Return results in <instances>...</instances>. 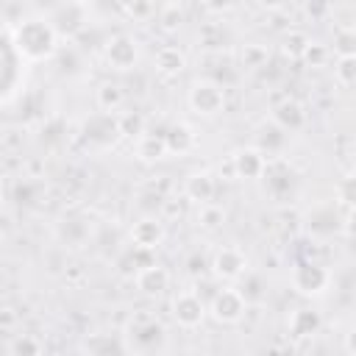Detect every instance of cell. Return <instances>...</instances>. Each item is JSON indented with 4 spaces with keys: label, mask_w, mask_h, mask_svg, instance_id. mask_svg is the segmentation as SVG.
Listing matches in <instances>:
<instances>
[{
    "label": "cell",
    "mask_w": 356,
    "mask_h": 356,
    "mask_svg": "<svg viewBox=\"0 0 356 356\" xmlns=\"http://www.w3.org/2000/svg\"><path fill=\"white\" fill-rule=\"evenodd\" d=\"M267 58H270L267 47H264V44H256V42H250V44H245V47L239 50V64H242L245 70H259V67L267 64Z\"/></svg>",
    "instance_id": "ffe728a7"
},
{
    "label": "cell",
    "mask_w": 356,
    "mask_h": 356,
    "mask_svg": "<svg viewBox=\"0 0 356 356\" xmlns=\"http://www.w3.org/2000/svg\"><path fill=\"white\" fill-rule=\"evenodd\" d=\"M273 120L275 125H281L284 131H300L306 125V111L298 100H281L275 108H273Z\"/></svg>",
    "instance_id": "8fae6325"
},
{
    "label": "cell",
    "mask_w": 356,
    "mask_h": 356,
    "mask_svg": "<svg viewBox=\"0 0 356 356\" xmlns=\"http://www.w3.org/2000/svg\"><path fill=\"white\" fill-rule=\"evenodd\" d=\"M303 61H306L309 67H323V64L328 61V47H325L323 42H312V44L306 47V53H303Z\"/></svg>",
    "instance_id": "83f0119b"
},
{
    "label": "cell",
    "mask_w": 356,
    "mask_h": 356,
    "mask_svg": "<svg viewBox=\"0 0 356 356\" xmlns=\"http://www.w3.org/2000/svg\"><path fill=\"white\" fill-rule=\"evenodd\" d=\"M172 317L178 320V325L184 328H197L206 317V303L200 295L195 292H178L172 300Z\"/></svg>",
    "instance_id": "5b68a950"
},
{
    "label": "cell",
    "mask_w": 356,
    "mask_h": 356,
    "mask_svg": "<svg viewBox=\"0 0 356 356\" xmlns=\"http://www.w3.org/2000/svg\"><path fill=\"white\" fill-rule=\"evenodd\" d=\"M345 348H348L350 353H356V325H353V328H350V334L345 337Z\"/></svg>",
    "instance_id": "74e56055"
},
{
    "label": "cell",
    "mask_w": 356,
    "mask_h": 356,
    "mask_svg": "<svg viewBox=\"0 0 356 356\" xmlns=\"http://www.w3.org/2000/svg\"><path fill=\"white\" fill-rule=\"evenodd\" d=\"M292 284L303 295H317V292H323L331 284V273L323 264H317V261H306V264H298L295 267Z\"/></svg>",
    "instance_id": "277c9868"
},
{
    "label": "cell",
    "mask_w": 356,
    "mask_h": 356,
    "mask_svg": "<svg viewBox=\"0 0 356 356\" xmlns=\"http://www.w3.org/2000/svg\"><path fill=\"white\" fill-rule=\"evenodd\" d=\"M136 286L145 292V295H161L167 286H170V273L159 264H150V267H142L136 273Z\"/></svg>",
    "instance_id": "4fadbf2b"
},
{
    "label": "cell",
    "mask_w": 356,
    "mask_h": 356,
    "mask_svg": "<svg viewBox=\"0 0 356 356\" xmlns=\"http://www.w3.org/2000/svg\"><path fill=\"white\" fill-rule=\"evenodd\" d=\"M189 106L203 117H214L225 106V92L214 81H195L189 89Z\"/></svg>",
    "instance_id": "7a4b0ae2"
},
{
    "label": "cell",
    "mask_w": 356,
    "mask_h": 356,
    "mask_svg": "<svg viewBox=\"0 0 356 356\" xmlns=\"http://www.w3.org/2000/svg\"><path fill=\"white\" fill-rule=\"evenodd\" d=\"M214 189H217V184H214V178L209 172H192L186 178V184H184V195L189 200H197V203H211Z\"/></svg>",
    "instance_id": "5bb4252c"
},
{
    "label": "cell",
    "mask_w": 356,
    "mask_h": 356,
    "mask_svg": "<svg viewBox=\"0 0 356 356\" xmlns=\"http://www.w3.org/2000/svg\"><path fill=\"white\" fill-rule=\"evenodd\" d=\"M128 11L136 19H147L153 14V0H128Z\"/></svg>",
    "instance_id": "f546056e"
},
{
    "label": "cell",
    "mask_w": 356,
    "mask_h": 356,
    "mask_svg": "<svg viewBox=\"0 0 356 356\" xmlns=\"http://www.w3.org/2000/svg\"><path fill=\"white\" fill-rule=\"evenodd\" d=\"M334 72H337V81L339 83H345V86L356 83V56H339Z\"/></svg>",
    "instance_id": "484cf974"
},
{
    "label": "cell",
    "mask_w": 356,
    "mask_h": 356,
    "mask_svg": "<svg viewBox=\"0 0 356 356\" xmlns=\"http://www.w3.org/2000/svg\"><path fill=\"white\" fill-rule=\"evenodd\" d=\"M334 50L339 56H356V28L342 25L334 31Z\"/></svg>",
    "instance_id": "7402d4cb"
},
{
    "label": "cell",
    "mask_w": 356,
    "mask_h": 356,
    "mask_svg": "<svg viewBox=\"0 0 356 356\" xmlns=\"http://www.w3.org/2000/svg\"><path fill=\"white\" fill-rule=\"evenodd\" d=\"M136 153H139V159H145V161H156V159L167 156L170 150H167L164 134H142V136H139V145H136Z\"/></svg>",
    "instance_id": "e0dca14e"
},
{
    "label": "cell",
    "mask_w": 356,
    "mask_h": 356,
    "mask_svg": "<svg viewBox=\"0 0 356 356\" xmlns=\"http://www.w3.org/2000/svg\"><path fill=\"white\" fill-rule=\"evenodd\" d=\"M53 19H56V31H61V33H78V31H83V25H86V17H83V8L78 6V3H70V0H64L58 8H56V14H53Z\"/></svg>",
    "instance_id": "30bf717a"
},
{
    "label": "cell",
    "mask_w": 356,
    "mask_h": 356,
    "mask_svg": "<svg viewBox=\"0 0 356 356\" xmlns=\"http://www.w3.org/2000/svg\"><path fill=\"white\" fill-rule=\"evenodd\" d=\"M122 103H125V92H122V86L120 83H100V89H97V106L103 108V111H117V108H122Z\"/></svg>",
    "instance_id": "ac0fdd59"
},
{
    "label": "cell",
    "mask_w": 356,
    "mask_h": 356,
    "mask_svg": "<svg viewBox=\"0 0 356 356\" xmlns=\"http://www.w3.org/2000/svg\"><path fill=\"white\" fill-rule=\"evenodd\" d=\"M231 3H234V0H203V6H206L209 11H225Z\"/></svg>",
    "instance_id": "836d02e7"
},
{
    "label": "cell",
    "mask_w": 356,
    "mask_h": 356,
    "mask_svg": "<svg viewBox=\"0 0 356 356\" xmlns=\"http://www.w3.org/2000/svg\"><path fill=\"white\" fill-rule=\"evenodd\" d=\"M261 8H267V11H278L281 6H284V0H256Z\"/></svg>",
    "instance_id": "8d00e7d4"
},
{
    "label": "cell",
    "mask_w": 356,
    "mask_h": 356,
    "mask_svg": "<svg viewBox=\"0 0 356 356\" xmlns=\"http://www.w3.org/2000/svg\"><path fill=\"white\" fill-rule=\"evenodd\" d=\"M117 128H120V136H142L145 134V117L142 114H131V111H125L120 120H117Z\"/></svg>",
    "instance_id": "cb8c5ba5"
},
{
    "label": "cell",
    "mask_w": 356,
    "mask_h": 356,
    "mask_svg": "<svg viewBox=\"0 0 356 356\" xmlns=\"http://www.w3.org/2000/svg\"><path fill=\"white\" fill-rule=\"evenodd\" d=\"M161 217H164V220H175V217H181V200H175V197L161 200Z\"/></svg>",
    "instance_id": "1f68e13d"
},
{
    "label": "cell",
    "mask_w": 356,
    "mask_h": 356,
    "mask_svg": "<svg viewBox=\"0 0 356 356\" xmlns=\"http://www.w3.org/2000/svg\"><path fill=\"white\" fill-rule=\"evenodd\" d=\"M328 0H309L306 3V11H309V17L312 19H323V17H328Z\"/></svg>",
    "instance_id": "4dcf8cb0"
},
{
    "label": "cell",
    "mask_w": 356,
    "mask_h": 356,
    "mask_svg": "<svg viewBox=\"0 0 356 356\" xmlns=\"http://www.w3.org/2000/svg\"><path fill=\"white\" fill-rule=\"evenodd\" d=\"M164 139H167V150L178 153V156H184V153H189L195 147V134H192V128L186 122H172L167 128Z\"/></svg>",
    "instance_id": "9a60e30c"
},
{
    "label": "cell",
    "mask_w": 356,
    "mask_h": 356,
    "mask_svg": "<svg viewBox=\"0 0 356 356\" xmlns=\"http://www.w3.org/2000/svg\"><path fill=\"white\" fill-rule=\"evenodd\" d=\"M17 47L28 58H47L56 50V28L44 19H28L14 31Z\"/></svg>",
    "instance_id": "6da1fadb"
},
{
    "label": "cell",
    "mask_w": 356,
    "mask_h": 356,
    "mask_svg": "<svg viewBox=\"0 0 356 356\" xmlns=\"http://www.w3.org/2000/svg\"><path fill=\"white\" fill-rule=\"evenodd\" d=\"M339 200L342 203H348V206H353L356 209V175H348L342 184H339Z\"/></svg>",
    "instance_id": "f1b7e54d"
},
{
    "label": "cell",
    "mask_w": 356,
    "mask_h": 356,
    "mask_svg": "<svg viewBox=\"0 0 356 356\" xmlns=\"http://www.w3.org/2000/svg\"><path fill=\"white\" fill-rule=\"evenodd\" d=\"M239 292L245 295L248 303H259L264 298V281H261V275H248L245 284L239 286Z\"/></svg>",
    "instance_id": "4316f807"
},
{
    "label": "cell",
    "mask_w": 356,
    "mask_h": 356,
    "mask_svg": "<svg viewBox=\"0 0 356 356\" xmlns=\"http://www.w3.org/2000/svg\"><path fill=\"white\" fill-rule=\"evenodd\" d=\"M211 273L217 278H222V281L239 278L245 273V256H242V250L239 248H231V245L228 248H220L214 253V259H211Z\"/></svg>",
    "instance_id": "8992f818"
},
{
    "label": "cell",
    "mask_w": 356,
    "mask_h": 356,
    "mask_svg": "<svg viewBox=\"0 0 356 356\" xmlns=\"http://www.w3.org/2000/svg\"><path fill=\"white\" fill-rule=\"evenodd\" d=\"M256 145H259V150L264 153H275V150H281V145H284V128L281 125H261L259 128V134H256Z\"/></svg>",
    "instance_id": "d6986e66"
},
{
    "label": "cell",
    "mask_w": 356,
    "mask_h": 356,
    "mask_svg": "<svg viewBox=\"0 0 356 356\" xmlns=\"http://www.w3.org/2000/svg\"><path fill=\"white\" fill-rule=\"evenodd\" d=\"M22 350H28V353H39V350H42V345H39V342H33V339H28V337H22V339H17V342H14V353H22Z\"/></svg>",
    "instance_id": "d6a6232c"
},
{
    "label": "cell",
    "mask_w": 356,
    "mask_h": 356,
    "mask_svg": "<svg viewBox=\"0 0 356 356\" xmlns=\"http://www.w3.org/2000/svg\"><path fill=\"white\" fill-rule=\"evenodd\" d=\"M131 239H134V245H139V248H153V250H156V245H161V239H164V225H161V220H156V217H142V220H136L134 228H131Z\"/></svg>",
    "instance_id": "9c48e42d"
},
{
    "label": "cell",
    "mask_w": 356,
    "mask_h": 356,
    "mask_svg": "<svg viewBox=\"0 0 356 356\" xmlns=\"http://www.w3.org/2000/svg\"><path fill=\"white\" fill-rule=\"evenodd\" d=\"M245 295L234 286H225V289H217L211 295V303H209V312L217 323H236L242 314H245Z\"/></svg>",
    "instance_id": "3957f363"
},
{
    "label": "cell",
    "mask_w": 356,
    "mask_h": 356,
    "mask_svg": "<svg viewBox=\"0 0 356 356\" xmlns=\"http://www.w3.org/2000/svg\"><path fill=\"white\" fill-rule=\"evenodd\" d=\"M136 42L131 36H114L108 44H106V61L114 67V70H131L136 64Z\"/></svg>",
    "instance_id": "52a82bcc"
},
{
    "label": "cell",
    "mask_w": 356,
    "mask_h": 356,
    "mask_svg": "<svg viewBox=\"0 0 356 356\" xmlns=\"http://www.w3.org/2000/svg\"><path fill=\"white\" fill-rule=\"evenodd\" d=\"M309 44H312V39H309L303 31H289V33L284 36L281 50H284V56H289V58H303V53H306Z\"/></svg>",
    "instance_id": "44dd1931"
},
{
    "label": "cell",
    "mask_w": 356,
    "mask_h": 356,
    "mask_svg": "<svg viewBox=\"0 0 356 356\" xmlns=\"http://www.w3.org/2000/svg\"><path fill=\"white\" fill-rule=\"evenodd\" d=\"M14 309H3V317H0V323H3V328H11L14 325Z\"/></svg>",
    "instance_id": "d590c367"
},
{
    "label": "cell",
    "mask_w": 356,
    "mask_h": 356,
    "mask_svg": "<svg viewBox=\"0 0 356 356\" xmlns=\"http://www.w3.org/2000/svg\"><path fill=\"white\" fill-rule=\"evenodd\" d=\"M181 22H184V8H181L178 3H167V6L159 11V25H161V31L172 33V31L181 28Z\"/></svg>",
    "instance_id": "603a6c76"
},
{
    "label": "cell",
    "mask_w": 356,
    "mask_h": 356,
    "mask_svg": "<svg viewBox=\"0 0 356 356\" xmlns=\"http://www.w3.org/2000/svg\"><path fill=\"white\" fill-rule=\"evenodd\" d=\"M320 325H323L320 312H314V309H309V306L295 309V312H292V317H289V331H292L298 339L314 337V334L320 331Z\"/></svg>",
    "instance_id": "7c38bea8"
},
{
    "label": "cell",
    "mask_w": 356,
    "mask_h": 356,
    "mask_svg": "<svg viewBox=\"0 0 356 356\" xmlns=\"http://www.w3.org/2000/svg\"><path fill=\"white\" fill-rule=\"evenodd\" d=\"M217 31H220V28H211V25H209V28H203V36H211V33H217ZM203 44H206V47H220V44H222V39H217V42L206 39Z\"/></svg>",
    "instance_id": "e575fe53"
},
{
    "label": "cell",
    "mask_w": 356,
    "mask_h": 356,
    "mask_svg": "<svg viewBox=\"0 0 356 356\" xmlns=\"http://www.w3.org/2000/svg\"><path fill=\"white\" fill-rule=\"evenodd\" d=\"M67 278H70V281H81V278H83V270H81V267H70V270H67Z\"/></svg>",
    "instance_id": "f35d334b"
},
{
    "label": "cell",
    "mask_w": 356,
    "mask_h": 356,
    "mask_svg": "<svg viewBox=\"0 0 356 356\" xmlns=\"http://www.w3.org/2000/svg\"><path fill=\"white\" fill-rule=\"evenodd\" d=\"M156 67H159L161 75H178V72H184V67H186V56H184L178 47L167 44V47H161V50L156 53Z\"/></svg>",
    "instance_id": "2e32d148"
},
{
    "label": "cell",
    "mask_w": 356,
    "mask_h": 356,
    "mask_svg": "<svg viewBox=\"0 0 356 356\" xmlns=\"http://www.w3.org/2000/svg\"><path fill=\"white\" fill-rule=\"evenodd\" d=\"M222 220H225V211H222L220 206H214V203H200V211H197V222H200L206 231H214V228H220V225H222Z\"/></svg>",
    "instance_id": "d4e9b609"
},
{
    "label": "cell",
    "mask_w": 356,
    "mask_h": 356,
    "mask_svg": "<svg viewBox=\"0 0 356 356\" xmlns=\"http://www.w3.org/2000/svg\"><path fill=\"white\" fill-rule=\"evenodd\" d=\"M236 164V178H261L267 170V159L259 147H242L234 153Z\"/></svg>",
    "instance_id": "ba28073f"
}]
</instances>
